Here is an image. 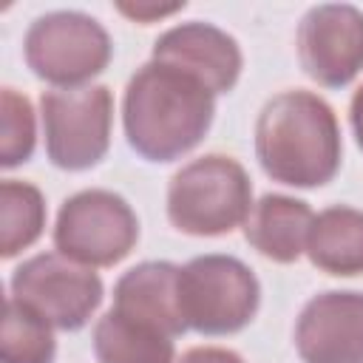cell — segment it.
I'll use <instances>...</instances> for the list:
<instances>
[{"instance_id": "6da1fadb", "label": "cell", "mask_w": 363, "mask_h": 363, "mask_svg": "<svg viewBox=\"0 0 363 363\" xmlns=\"http://www.w3.org/2000/svg\"><path fill=\"white\" fill-rule=\"evenodd\" d=\"M216 94L193 74L150 60L125 85L122 125L128 145L147 162H173L210 130Z\"/></svg>"}, {"instance_id": "7a4b0ae2", "label": "cell", "mask_w": 363, "mask_h": 363, "mask_svg": "<svg viewBox=\"0 0 363 363\" xmlns=\"http://www.w3.org/2000/svg\"><path fill=\"white\" fill-rule=\"evenodd\" d=\"M340 125L335 108L303 88L269 96L255 122V156L272 182L320 187L340 170Z\"/></svg>"}, {"instance_id": "3957f363", "label": "cell", "mask_w": 363, "mask_h": 363, "mask_svg": "<svg viewBox=\"0 0 363 363\" xmlns=\"http://www.w3.org/2000/svg\"><path fill=\"white\" fill-rule=\"evenodd\" d=\"M252 184L241 162L207 153L179 167L167 184V218L187 235H224L247 221Z\"/></svg>"}, {"instance_id": "277c9868", "label": "cell", "mask_w": 363, "mask_h": 363, "mask_svg": "<svg viewBox=\"0 0 363 363\" xmlns=\"http://www.w3.org/2000/svg\"><path fill=\"white\" fill-rule=\"evenodd\" d=\"M176 298L187 329L201 335H233L255 318L261 286L244 261L210 252L179 267Z\"/></svg>"}, {"instance_id": "5b68a950", "label": "cell", "mask_w": 363, "mask_h": 363, "mask_svg": "<svg viewBox=\"0 0 363 363\" xmlns=\"http://www.w3.org/2000/svg\"><path fill=\"white\" fill-rule=\"evenodd\" d=\"M111 37L99 20L82 11L40 14L23 40L28 68L60 88H79L111 62Z\"/></svg>"}, {"instance_id": "8992f818", "label": "cell", "mask_w": 363, "mask_h": 363, "mask_svg": "<svg viewBox=\"0 0 363 363\" xmlns=\"http://www.w3.org/2000/svg\"><path fill=\"white\" fill-rule=\"evenodd\" d=\"M139 238V221L130 204L102 187L68 196L57 213L54 247L65 258L85 267L119 264Z\"/></svg>"}, {"instance_id": "52a82bcc", "label": "cell", "mask_w": 363, "mask_h": 363, "mask_svg": "<svg viewBox=\"0 0 363 363\" xmlns=\"http://www.w3.org/2000/svg\"><path fill=\"white\" fill-rule=\"evenodd\" d=\"M40 116L51 164L62 170H88L108 153L113 122V96L108 85L43 91Z\"/></svg>"}, {"instance_id": "ba28073f", "label": "cell", "mask_w": 363, "mask_h": 363, "mask_svg": "<svg viewBox=\"0 0 363 363\" xmlns=\"http://www.w3.org/2000/svg\"><path fill=\"white\" fill-rule=\"evenodd\" d=\"M11 298L54 329L74 332L85 326L102 303V281L94 267L77 264L62 252H43L14 269Z\"/></svg>"}, {"instance_id": "9c48e42d", "label": "cell", "mask_w": 363, "mask_h": 363, "mask_svg": "<svg viewBox=\"0 0 363 363\" xmlns=\"http://www.w3.org/2000/svg\"><path fill=\"white\" fill-rule=\"evenodd\" d=\"M298 60L323 88L349 85L363 68V11L349 3L312 6L298 26Z\"/></svg>"}, {"instance_id": "30bf717a", "label": "cell", "mask_w": 363, "mask_h": 363, "mask_svg": "<svg viewBox=\"0 0 363 363\" xmlns=\"http://www.w3.org/2000/svg\"><path fill=\"white\" fill-rule=\"evenodd\" d=\"M295 349L303 363H363V292H320L298 315Z\"/></svg>"}, {"instance_id": "8fae6325", "label": "cell", "mask_w": 363, "mask_h": 363, "mask_svg": "<svg viewBox=\"0 0 363 363\" xmlns=\"http://www.w3.org/2000/svg\"><path fill=\"white\" fill-rule=\"evenodd\" d=\"M150 60L170 62L199 77L213 94H227L241 74L238 43L213 23H179L156 37Z\"/></svg>"}, {"instance_id": "7c38bea8", "label": "cell", "mask_w": 363, "mask_h": 363, "mask_svg": "<svg viewBox=\"0 0 363 363\" xmlns=\"http://www.w3.org/2000/svg\"><path fill=\"white\" fill-rule=\"evenodd\" d=\"M179 267L170 261H145L130 267L113 286V306L119 315L156 326L159 332L176 337L182 335L184 318L176 298Z\"/></svg>"}, {"instance_id": "4fadbf2b", "label": "cell", "mask_w": 363, "mask_h": 363, "mask_svg": "<svg viewBox=\"0 0 363 363\" xmlns=\"http://www.w3.org/2000/svg\"><path fill=\"white\" fill-rule=\"evenodd\" d=\"M312 218L315 216L306 201L281 193H267L252 204L244 221V238L264 258L292 264L301 258V252H306Z\"/></svg>"}, {"instance_id": "5bb4252c", "label": "cell", "mask_w": 363, "mask_h": 363, "mask_svg": "<svg viewBox=\"0 0 363 363\" xmlns=\"http://www.w3.org/2000/svg\"><path fill=\"white\" fill-rule=\"evenodd\" d=\"M306 255L329 275H363V210L346 204L320 210L306 235Z\"/></svg>"}, {"instance_id": "9a60e30c", "label": "cell", "mask_w": 363, "mask_h": 363, "mask_svg": "<svg viewBox=\"0 0 363 363\" xmlns=\"http://www.w3.org/2000/svg\"><path fill=\"white\" fill-rule=\"evenodd\" d=\"M94 354L99 363H173V337L108 309L94 326Z\"/></svg>"}, {"instance_id": "2e32d148", "label": "cell", "mask_w": 363, "mask_h": 363, "mask_svg": "<svg viewBox=\"0 0 363 363\" xmlns=\"http://www.w3.org/2000/svg\"><path fill=\"white\" fill-rule=\"evenodd\" d=\"M45 227V201L43 193L17 179L0 184V255L11 258L20 250L31 247Z\"/></svg>"}, {"instance_id": "e0dca14e", "label": "cell", "mask_w": 363, "mask_h": 363, "mask_svg": "<svg viewBox=\"0 0 363 363\" xmlns=\"http://www.w3.org/2000/svg\"><path fill=\"white\" fill-rule=\"evenodd\" d=\"M54 326L45 323L37 312L23 306L17 298L3 303V332H0V357L3 363H51L57 343Z\"/></svg>"}, {"instance_id": "ac0fdd59", "label": "cell", "mask_w": 363, "mask_h": 363, "mask_svg": "<svg viewBox=\"0 0 363 363\" xmlns=\"http://www.w3.org/2000/svg\"><path fill=\"white\" fill-rule=\"evenodd\" d=\"M0 119H3V139H0V164L17 167L34 153L37 128H34V108L26 94L14 88H3L0 94Z\"/></svg>"}, {"instance_id": "d6986e66", "label": "cell", "mask_w": 363, "mask_h": 363, "mask_svg": "<svg viewBox=\"0 0 363 363\" xmlns=\"http://www.w3.org/2000/svg\"><path fill=\"white\" fill-rule=\"evenodd\" d=\"M176 363H244V360L241 354L224 346H196V349H187Z\"/></svg>"}, {"instance_id": "ffe728a7", "label": "cell", "mask_w": 363, "mask_h": 363, "mask_svg": "<svg viewBox=\"0 0 363 363\" xmlns=\"http://www.w3.org/2000/svg\"><path fill=\"white\" fill-rule=\"evenodd\" d=\"M116 9L122 14H128L130 20H136V23H150L156 17H164V14H173V11L184 9V3H170V6H162V3H119Z\"/></svg>"}, {"instance_id": "44dd1931", "label": "cell", "mask_w": 363, "mask_h": 363, "mask_svg": "<svg viewBox=\"0 0 363 363\" xmlns=\"http://www.w3.org/2000/svg\"><path fill=\"white\" fill-rule=\"evenodd\" d=\"M349 122H352L357 147L363 150V85H360V88L354 91V96H352V105H349Z\"/></svg>"}]
</instances>
